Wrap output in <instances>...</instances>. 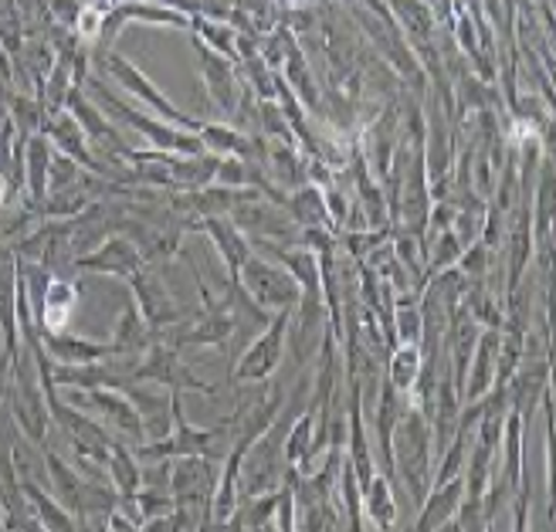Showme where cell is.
Masks as SVG:
<instances>
[{
	"label": "cell",
	"instance_id": "5b68a950",
	"mask_svg": "<svg viewBox=\"0 0 556 532\" xmlns=\"http://www.w3.org/2000/svg\"><path fill=\"white\" fill-rule=\"evenodd\" d=\"M289 322H292V309L275 313V319L265 326V332L241 353L238 367H235L238 383H262L278 370V363H282V353H286V340H289Z\"/></svg>",
	"mask_w": 556,
	"mask_h": 532
},
{
	"label": "cell",
	"instance_id": "7402d4cb",
	"mask_svg": "<svg viewBox=\"0 0 556 532\" xmlns=\"http://www.w3.org/2000/svg\"><path fill=\"white\" fill-rule=\"evenodd\" d=\"M105 471H109V479H113L119 495H136L139 492V465H136V452H129V444L113 441V447H109Z\"/></svg>",
	"mask_w": 556,
	"mask_h": 532
},
{
	"label": "cell",
	"instance_id": "f546056e",
	"mask_svg": "<svg viewBox=\"0 0 556 532\" xmlns=\"http://www.w3.org/2000/svg\"><path fill=\"white\" fill-rule=\"evenodd\" d=\"M4 198H8V180L0 177V204H4Z\"/></svg>",
	"mask_w": 556,
	"mask_h": 532
},
{
	"label": "cell",
	"instance_id": "ba28073f",
	"mask_svg": "<svg viewBox=\"0 0 556 532\" xmlns=\"http://www.w3.org/2000/svg\"><path fill=\"white\" fill-rule=\"evenodd\" d=\"M126 282L136 292V302L132 305L139 309V316H143L156 332L160 329H170V326H177L184 319V309L174 302L170 289L163 286V278H156L153 271H147V265L139 268L132 278H126Z\"/></svg>",
	"mask_w": 556,
	"mask_h": 532
},
{
	"label": "cell",
	"instance_id": "e0dca14e",
	"mask_svg": "<svg viewBox=\"0 0 556 532\" xmlns=\"http://www.w3.org/2000/svg\"><path fill=\"white\" fill-rule=\"evenodd\" d=\"M201 228L217 241V251H220V255H225V262H228L231 282H238V271H241L244 258L252 255V248H248L244 235L238 231V224L228 220V217H204V220H201Z\"/></svg>",
	"mask_w": 556,
	"mask_h": 532
},
{
	"label": "cell",
	"instance_id": "9c48e42d",
	"mask_svg": "<svg viewBox=\"0 0 556 532\" xmlns=\"http://www.w3.org/2000/svg\"><path fill=\"white\" fill-rule=\"evenodd\" d=\"M96 92H99V99L105 102V109H113L119 119H126L132 129L143 132L153 147H160V150H174V153H184V156H198V153L204 150L201 139H193V136H187V132H180V129L163 126V123H153L150 116H143V112H132V109L123 105L116 96H109L102 86H96Z\"/></svg>",
	"mask_w": 556,
	"mask_h": 532
},
{
	"label": "cell",
	"instance_id": "52a82bcc",
	"mask_svg": "<svg viewBox=\"0 0 556 532\" xmlns=\"http://www.w3.org/2000/svg\"><path fill=\"white\" fill-rule=\"evenodd\" d=\"M132 380H136V383H139V380H150V383H160V387H166V390H201V394H214V387L193 377V373L184 367V363H180L177 346H170L166 340H156V343L143 353V359H139V367H136V373H132Z\"/></svg>",
	"mask_w": 556,
	"mask_h": 532
},
{
	"label": "cell",
	"instance_id": "277c9868",
	"mask_svg": "<svg viewBox=\"0 0 556 532\" xmlns=\"http://www.w3.org/2000/svg\"><path fill=\"white\" fill-rule=\"evenodd\" d=\"M235 286H241V292L265 313L295 309L299 299H302V286L295 282V278L278 265H271L268 258H258V255L244 258Z\"/></svg>",
	"mask_w": 556,
	"mask_h": 532
},
{
	"label": "cell",
	"instance_id": "603a6c76",
	"mask_svg": "<svg viewBox=\"0 0 556 532\" xmlns=\"http://www.w3.org/2000/svg\"><path fill=\"white\" fill-rule=\"evenodd\" d=\"M391 332L397 343H421L425 340V313H421V302L414 299H401L397 309H394V322Z\"/></svg>",
	"mask_w": 556,
	"mask_h": 532
},
{
	"label": "cell",
	"instance_id": "30bf717a",
	"mask_svg": "<svg viewBox=\"0 0 556 532\" xmlns=\"http://www.w3.org/2000/svg\"><path fill=\"white\" fill-rule=\"evenodd\" d=\"M102 68H105V72H113V78L119 81V86H123V89H129L132 96L143 99V102L156 112V116H166L170 123H177L180 129L201 132V126H204V123L190 119V116H180V112H177L170 102H166L156 89H153V81H147V75H143V72H136L126 59H119V54H105V59H102Z\"/></svg>",
	"mask_w": 556,
	"mask_h": 532
},
{
	"label": "cell",
	"instance_id": "7c38bea8",
	"mask_svg": "<svg viewBox=\"0 0 556 532\" xmlns=\"http://www.w3.org/2000/svg\"><path fill=\"white\" fill-rule=\"evenodd\" d=\"M498 343H503V326H489L485 332H479L476 350H471L476 367H471V373H465V387H462V401L465 404H471V401H479L482 394H489V387L495 383Z\"/></svg>",
	"mask_w": 556,
	"mask_h": 532
},
{
	"label": "cell",
	"instance_id": "4fadbf2b",
	"mask_svg": "<svg viewBox=\"0 0 556 532\" xmlns=\"http://www.w3.org/2000/svg\"><path fill=\"white\" fill-rule=\"evenodd\" d=\"M462 498H465V482H462V474H455V479L448 482H438L428 489L425 502H421V519L414 522V529H421V532H431V529H444L458 506H462Z\"/></svg>",
	"mask_w": 556,
	"mask_h": 532
},
{
	"label": "cell",
	"instance_id": "44dd1931",
	"mask_svg": "<svg viewBox=\"0 0 556 532\" xmlns=\"http://www.w3.org/2000/svg\"><path fill=\"white\" fill-rule=\"evenodd\" d=\"M21 489H24V498L31 502V509H35V516H38V522H41V529H59V532H72V529H78V522L72 519V512L62 506L59 498L54 495H48V492H41V485H35V482H21Z\"/></svg>",
	"mask_w": 556,
	"mask_h": 532
},
{
	"label": "cell",
	"instance_id": "d4e9b609",
	"mask_svg": "<svg viewBox=\"0 0 556 532\" xmlns=\"http://www.w3.org/2000/svg\"><path fill=\"white\" fill-rule=\"evenodd\" d=\"M51 136H54V143H59L68 156H75V160H81L86 166H92V170H99V163L86 153V143H81V136H86V132H81V126L72 116H62L59 123H54L51 126Z\"/></svg>",
	"mask_w": 556,
	"mask_h": 532
},
{
	"label": "cell",
	"instance_id": "7a4b0ae2",
	"mask_svg": "<svg viewBox=\"0 0 556 532\" xmlns=\"http://www.w3.org/2000/svg\"><path fill=\"white\" fill-rule=\"evenodd\" d=\"M391 465L401 468V479L410 489V498L421 506L428 489H431V474H434V447H431L428 410H421V407L404 410V417L394 428V438H391Z\"/></svg>",
	"mask_w": 556,
	"mask_h": 532
},
{
	"label": "cell",
	"instance_id": "ffe728a7",
	"mask_svg": "<svg viewBox=\"0 0 556 532\" xmlns=\"http://www.w3.org/2000/svg\"><path fill=\"white\" fill-rule=\"evenodd\" d=\"M425 370V353L421 343H397L391 363H387V383H391L397 394H414V383Z\"/></svg>",
	"mask_w": 556,
	"mask_h": 532
},
{
	"label": "cell",
	"instance_id": "d6986e66",
	"mask_svg": "<svg viewBox=\"0 0 556 532\" xmlns=\"http://www.w3.org/2000/svg\"><path fill=\"white\" fill-rule=\"evenodd\" d=\"M359 502H364V516H370L367 525L374 529H394L397 522V498L391 489V479L387 474H374L367 482V489L359 492Z\"/></svg>",
	"mask_w": 556,
	"mask_h": 532
},
{
	"label": "cell",
	"instance_id": "3957f363",
	"mask_svg": "<svg viewBox=\"0 0 556 532\" xmlns=\"http://www.w3.org/2000/svg\"><path fill=\"white\" fill-rule=\"evenodd\" d=\"M68 404H81L96 414V421L113 431L116 441L123 444H147V431H143V417H139L132 397L119 387H68Z\"/></svg>",
	"mask_w": 556,
	"mask_h": 532
},
{
	"label": "cell",
	"instance_id": "4316f807",
	"mask_svg": "<svg viewBox=\"0 0 556 532\" xmlns=\"http://www.w3.org/2000/svg\"><path fill=\"white\" fill-rule=\"evenodd\" d=\"M201 143L217 150V153H248V139L238 136L235 129H225V126H201Z\"/></svg>",
	"mask_w": 556,
	"mask_h": 532
},
{
	"label": "cell",
	"instance_id": "484cf974",
	"mask_svg": "<svg viewBox=\"0 0 556 532\" xmlns=\"http://www.w3.org/2000/svg\"><path fill=\"white\" fill-rule=\"evenodd\" d=\"M292 214L295 220L302 224H326L329 211H326V201H323V193L316 187H305L299 198L292 201Z\"/></svg>",
	"mask_w": 556,
	"mask_h": 532
},
{
	"label": "cell",
	"instance_id": "8fae6325",
	"mask_svg": "<svg viewBox=\"0 0 556 532\" xmlns=\"http://www.w3.org/2000/svg\"><path fill=\"white\" fill-rule=\"evenodd\" d=\"M143 265H147L143 251L126 238H109V241H102L99 251H92V255H75L78 271H105V275H119V278H132Z\"/></svg>",
	"mask_w": 556,
	"mask_h": 532
},
{
	"label": "cell",
	"instance_id": "6da1fadb",
	"mask_svg": "<svg viewBox=\"0 0 556 532\" xmlns=\"http://www.w3.org/2000/svg\"><path fill=\"white\" fill-rule=\"evenodd\" d=\"M170 434L160 441H147L136 447V458L153 461V458H207V461H225L228 452L238 441V414L220 421L214 428H193L187 425L184 407H180V390H170Z\"/></svg>",
	"mask_w": 556,
	"mask_h": 532
},
{
	"label": "cell",
	"instance_id": "5bb4252c",
	"mask_svg": "<svg viewBox=\"0 0 556 532\" xmlns=\"http://www.w3.org/2000/svg\"><path fill=\"white\" fill-rule=\"evenodd\" d=\"M17 289H21V275H17V258L11 251L0 255V329H4V346L14 356L17 353Z\"/></svg>",
	"mask_w": 556,
	"mask_h": 532
},
{
	"label": "cell",
	"instance_id": "9a60e30c",
	"mask_svg": "<svg viewBox=\"0 0 556 532\" xmlns=\"http://www.w3.org/2000/svg\"><path fill=\"white\" fill-rule=\"evenodd\" d=\"M41 305V329L45 332H65L68 329V319L78 305V292L72 282H62V278H51L45 295L38 299Z\"/></svg>",
	"mask_w": 556,
	"mask_h": 532
},
{
	"label": "cell",
	"instance_id": "83f0119b",
	"mask_svg": "<svg viewBox=\"0 0 556 532\" xmlns=\"http://www.w3.org/2000/svg\"><path fill=\"white\" fill-rule=\"evenodd\" d=\"M204 54H207L204 62H207L211 92H214V96L220 99V105H231V92H235V89H231V78H228V65H225V62H217L211 51H204Z\"/></svg>",
	"mask_w": 556,
	"mask_h": 532
},
{
	"label": "cell",
	"instance_id": "8992f818",
	"mask_svg": "<svg viewBox=\"0 0 556 532\" xmlns=\"http://www.w3.org/2000/svg\"><path fill=\"white\" fill-rule=\"evenodd\" d=\"M201 292H204V316H198L187 332L174 335L170 346H225L231 340V332L238 329V289H231L228 299L214 302L207 286L201 282ZM163 340V335H160Z\"/></svg>",
	"mask_w": 556,
	"mask_h": 532
},
{
	"label": "cell",
	"instance_id": "ac0fdd59",
	"mask_svg": "<svg viewBox=\"0 0 556 532\" xmlns=\"http://www.w3.org/2000/svg\"><path fill=\"white\" fill-rule=\"evenodd\" d=\"M45 468H48V474H51V495L62 502V506L72 512V516H78L81 512V485H86V479L65 461V458H59L51 452V447H45Z\"/></svg>",
	"mask_w": 556,
	"mask_h": 532
},
{
	"label": "cell",
	"instance_id": "f1b7e54d",
	"mask_svg": "<svg viewBox=\"0 0 556 532\" xmlns=\"http://www.w3.org/2000/svg\"><path fill=\"white\" fill-rule=\"evenodd\" d=\"M31 190H35V198L41 201V193H45V160H48V150H45V139H35L31 143Z\"/></svg>",
	"mask_w": 556,
	"mask_h": 532
},
{
	"label": "cell",
	"instance_id": "2e32d148",
	"mask_svg": "<svg viewBox=\"0 0 556 532\" xmlns=\"http://www.w3.org/2000/svg\"><path fill=\"white\" fill-rule=\"evenodd\" d=\"M45 353L54 359V363H96V359H105L113 353L109 343H92V340H78V335H68V332H45Z\"/></svg>",
	"mask_w": 556,
	"mask_h": 532
},
{
	"label": "cell",
	"instance_id": "cb8c5ba5",
	"mask_svg": "<svg viewBox=\"0 0 556 532\" xmlns=\"http://www.w3.org/2000/svg\"><path fill=\"white\" fill-rule=\"evenodd\" d=\"M275 255L292 268L289 275L302 286V295H319V262L313 251H275Z\"/></svg>",
	"mask_w": 556,
	"mask_h": 532
}]
</instances>
